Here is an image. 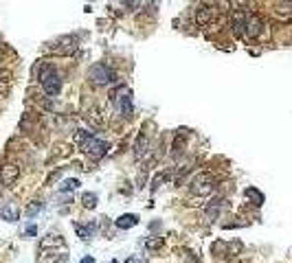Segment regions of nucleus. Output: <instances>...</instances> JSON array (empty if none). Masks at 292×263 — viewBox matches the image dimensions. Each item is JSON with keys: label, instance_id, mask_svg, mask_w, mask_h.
I'll use <instances>...</instances> for the list:
<instances>
[{"label": "nucleus", "instance_id": "nucleus-1", "mask_svg": "<svg viewBox=\"0 0 292 263\" xmlns=\"http://www.w3.org/2000/svg\"><path fill=\"white\" fill-rule=\"evenodd\" d=\"M42 88H44L46 95H51V97L59 95V90H62V77H59V73L53 66H46L44 73H42Z\"/></svg>", "mask_w": 292, "mask_h": 263}, {"label": "nucleus", "instance_id": "nucleus-2", "mask_svg": "<svg viewBox=\"0 0 292 263\" xmlns=\"http://www.w3.org/2000/svg\"><path fill=\"white\" fill-rule=\"evenodd\" d=\"M88 77H90L95 83H99V86H106V83L115 81V70L108 68L106 64H95L90 68V73H88Z\"/></svg>", "mask_w": 292, "mask_h": 263}, {"label": "nucleus", "instance_id": "nucleus-3", "mask_svg": "<svg viewBox=\"0 0 292 263\" xmlns=\"http://www.w3.org/2000/svg\"><path fill=\"white\" fill-rule=\"evenodd\" d=\"M213 178L211 176H198L194 182H191V195H209L213 191Z\"/></svg>", "mask_w": 292, "mask_h": 263}, {"label": "nucleus", "instance_id": "nucleus-4", "mask_svg": "<svg viewBox=\"0 0 292 263\" xmlns=\"http://www.w3.org/2000/svg\"><path fill=\"white\" fill-rule=\"evenodd\" d=\"M108 147H110V145H108L106 140H97L95 136H92V138H90V143H88L86 147H84V152H86L88 156H92V158L97 160V158H103V156H106Z\"/></svg>", "mask_w": 292, "mask_h": 263}, {"label": "nucleus", "instance_id": "nucleus-5", "mask_svg": "<svg viewBox=\"0 0 292 263\" xmlns=\"http://www.w3.org/2000/svg\"><path fill=\"white\" fill-rule=\"evenodd\" d=\"M18 176H20V169L16 164H7L4 169H0V180H2L4 186H11L18 180Z\"/></svg>", "mask_w": 292, "mask_h": 263}, {"label": "nucleus", "instance_id": "nucleus-6", "mask_svg": "<svg viewBox=\"0 0 292 263\" xmlns=\"http://www.w3.org/2000/svg\"><path fill=\"white\" fill-rule=\"evenodd\" d=\"M68 259V255H66V250H59V252H51V250H42L40 257H37V263H62Z\"/></svg>", "mask_w": 292, "mask_h": 263}, {"label": "nucleus", "instance_id": "nucleus-7", "mask_svg": "<svg viewBox=\"0 0 292 263\" xmlns=\"http://www.w3.org/2000/svg\"><path fill=\"white\" fill-rule=\"evenodd\" d=\"M136 224H139V215H132V213H125L117 219V228H121V230H128L132 226H136Z\"/></svg>", "mask_w": 292, "mask_h": 263}, {"label": "nucleus", "instance_id": "nucleus-8", "mask_svg": "<svg viewBox=\"0 0 292 263\" xmlns=\"http://www.w3.org/2000/svg\"><path fill=\"white\" fill-rule=\"evenodd\" d=\"M0 217L4 219V222H18V217H20V210H18V206H2V210H0Z\"/></svg>", "mask_w": 292, "mask_h": 263}, {"label": "nucleus", "instance_id": "nucleus-9", "mask_svg": "<svg viewBox=\"0 0 292 263\" xmlns=\"http://www.w3.org/2000/svg\"><path fill=\"white\" fill-rule=\"evenodd\" d=\"M117 103H119L121 112H123V116H130L132 114V95L128 90H123V95L117 99Z\"/></svg>", "mask_w": 292, "mask_h": 263}, {"label": "nucleus", "instance_id": "nucleus-10", "mask_svg": "<svg viewBox=\"0 0 292 263\" xmlns=\"http://www.w3.org/2000/svg\"><path fill=\"white\" fill-rule=\"evenodd\" d=\"M75 228H77L79 237H82V239H86V241H88V239H92V237H95V230H97V224H95V222H92V224H88V226H79V224H77V226H75Z\"/></svg>", "mask_w": 292, "mask_h": 263}, {"label": "nucleus", "instance_id": "nucleus-11", "mask_svg": "<svg viewBox=\"0 0 292 263\" xmlns=\"http://www.w3.org/2000/svg\"><path fill=\"white\" fill-rule=\"evenodd\" d=\"M211 18H213V13H211L209 7H202L200 11H198V22H200V25H209Z\"/></svg>", "mask_w": 292, "mask_h": 263}, {"label": "nucleus", "instance_id": "nucleus-12", "mask_svg": "<svg viewBox=\"0 0 292 263\" xmlns=\"http://www.w3.org/2000/svg\"><path fill=\"white\" fill-rule=\"evenodd\" d=\"M246 31L251 33L253 37L260 35V31H262V22H260V20H255V18H253V20H248V22H246Z\"/></svg>", "mask_w": 292, "mask_h": 263}, {"label": "nucleus", "instance_id": "nucleus-13", "mask_svg": "<svg viewBox=\"0 0 292 263\" xmlns=\"http://www.w3.org/2000/svg\"><path fill=\"white\" fill-rule=\"evenodd\" d=\"M82 202H84V206H86V209H95V206H97V195L95 193H84L82 195Z\"/></svg>", "mask_w": 292, "mask_h": 263}, {"label": "nucleus", "instance_id": "nucleus-14", "mask_svg": "<svg viewBox=\"0 0 292 263\" xmlns=\"http://www.w3.org/2000/svg\"><path fill=\"white\" fill-rule=\"evenodd\" d=\"M145 152H147V140H145V136H141L139 143H136V158H141Z\"/></svg>", "mask_w": 292, "mask_h": 263}, {"label": "nucleus", "instance_id": "nucleus-15", "mask_svg": "<svg viewBox=\"0 0 292 263\" xmlns=\"http://www.w3.org/2000/svg\"><path fill=\"white\" fill-rule=\"evenodd\" d=\"M42 210V202H33L31 206H27V217H35Z\"/></svg>", "mask_w": 292, "mask_h": 263}, {"label": "nucleus", "instance_id": "nucleus-16", "mask_svg": "<svg viewBox=\"0 0 292 263\" xmlns=\"http://www.w3.org/2000/svg\"><path fill=\"white\" fill-rule=\"evenodd\" d=\"M246 195L248 197H253V204H257V206H262V202H263V195L260 193V191H255V189H246Z\"/></svg>", "mask_w": 292, "mask_h": 263}, {"label": "nucleus", "instance_id": "nucleus-17", "mask_svg": "<svg viewBox=\"0 0 292 263\" xmlns=\"http://www.w3.org/2000/svg\"><path fill=\"white\" fill-rule=\"evenodd\" d=\"M77 186H79L77 180H66V182H62V191H75Z\"/></svg>", "mask_w": 292, "mask_h": 263}, {"label": "nucleus", "instance_id": "nucleus-18", "mask_svg": "<svg viewBox=\"0 0 292 263\" xmlns=\"http://www.w3.org/2000/svg\"><path fill=\"white\" fill-rule=\"evenodd\" d=\"M161 246H163L161 239H156V241H149V243H147V248H161Z\"/></svg>", "mask_w": 292, "mask_h": 263}, {"label": "nucleus", "instance_id": "nucleus-19", "mask_svg": "<svg viewBox=\"0 0 292 263\" xmlns=\"http://www.w3.org/2000/svg\"><path fill=\"white\" fill-rule=\"evenodd\" d=\"M35 233H37V228H35V226H29V228H27V235H31V237H33Z\"/></svg>", "mask_w": 292, "mask_h": 263}, {"label": "nucleus", "instance_id": "nucleus-20", "mask_svg": "<svg viewBox=\"0 0 292 263\" xmlns=\"http://www.w3.org/2000/svg\"><path fill=\"white\" fill-rule=\"evenodd\" d=\"M125 263H143V261L136 259V257H130V259H125Z\"/></svg>", "mask_w": 292, "mask_h": 263}, {"label": "nucleus", "instance_id": "nucleus-21", "mask_svg": "<svg viewBox=\"0 0 292 263\" xmlns=\"http://www.w3.org/2000/svg\"><path fill=\"white\" fill-rule=\"evenodd\" d=\"M125 4H128V7H136V2H139V0H123Z\"/></svg>", "mask_w": 292, "mask_h": 263}, {"label": "nucleus", "instance_id": "nucleus-22", "mask_svg": "<svg viewBox=\"0 0 292 263\" xmlns=\"http://www.w3.org/2000/svg\"><path fill=\"white\" fill-rule=\"evenodd\" d=\"M79 263H95V259H92V257H84V259L79 261Z\"/></svg>", "mask_w": 292, "mask_h": 263}, {"label": "nucleus", "instance_id": "nucleus-23", "mask_svg": "<svg viewBox=\"0 0 292 263\" xmlns=\"http://www.w3.org/2000/svg\"><path fill=\"white\" fill-rule=\"evenodd\" d=\"M0 95H2V86H0Z\"/></svg>", "mask_w": 292, "mask_h": 263}, {"label": "nucleus", "instance_id": "nucleus-24", "mask_svg": "<svg viewBox=\"0 0 292 263\" xmlns=\"http://www.w3.org/2000/svg\"><path fill=\"white\" fill-rule=\"evenodd\" d=\"M108 263H117V261H108Z\"/></svg>", "mask_w": 292, "mask_h": 263}]
</instances>
